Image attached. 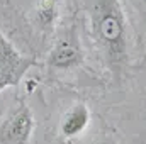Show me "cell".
<instances>
[{
  "label": "cell",
  "instance_id": "1",
  "mask_svg": "<svg viewBox=\"0 0 146 144\" xmlns=\"http://www.w3.org/2000/svg\"><path fill=\"white\" fill-rule=\"evenodd\" d=\"M90 24L95 46L107 70L121 75L129 63V37L121 0H90Z\"/></svg>",
  "mask_w": 146,
  "mask_h": 144
},
{
  "label": "cell",
  "instance_id": "2",
  "mask_svg": "<svg viewBox=\"0 0 146 144\" xmlns=\"http://www.w3.org/2000/svg\"><path fill=\"white\" fill-rule=\"evenodd\" d=\"M83 58L85 56L80 36L75 26H72L66 31H63L54 41L48 54V66L54 71H70L83 63Z\"/></svg>",
  "mask_w": 146,
  "mask_h": 144
},
{
  "label": "cell",
  "instance_id": "3",
  "mask_svg": "<svg viewBox=\"0 0 146 144\" xmlns=\"http://www.w3.org/2000/svg\"><path fill=\"white\" fill-rule=\"evenodd\" d=\"M34 65L33 58L24 56L0 31V92L15 87Z\"/></svg>",
  "mask_w": 146,
  "mask_h": 144
},
{
  "label": "cell",
  "instance_id": "4",
  "mask_svg": "<svg viewBox=\"0 0 146 144\" xmlns=\"http://www.w3.org/2000/svg\"><path fill=\"white\" fill-rule=\"evenodd\" d=\"M34 132V115L24 98L17 102L15 108L0 124V143L2 144H29Z\"/></svg>",
  "mask_w": 146,
  "mask_h": 144
},
{
  "label": "cell",
  "instance_id": "5",
  "mask_svg": "<svg viewBox=\"0 0 146 144\" xmlns=\"http://www.w3.org/2000/svg\"><path fill=\"white\" fill-rule=\"evenodd\" d=\"M92 122V112L85 104H75L66 110L60 122V134L65 139H78L88 129Z\"/></svg>",
  "mask_w": 146,
  "mask_h": 144
},
{
  "label": "cell",
  "instance_id": "6",
  "mask_svg": "<svg viewBox=\"0 0 146 144\" xmlns=\"http://www.w3.org/2000/svg\"><path fill=\"white\" fill-rule=\"evenodd\" d=\"M58 10H60V0H37L36 22L39 29H42L44 32L53 31L58 20Z\"/></svg>",
  "mask_w": 146,
  "mask_h": 144
},
{
  "label": "cell",
  "instance_id": "7",
  "mask_svg": "<svg viewBox=\"0 0 146 144\" xmlns=\"http://www.w3.org/2000/svg\"><path fill=\"white\" fill-rule=\"evenodd\" d=\"M95 144H114L112 141H107V139H104V141H99V143H95Z\"/></svg>",
  "mask_w": 146,
  "mask_h": 144
}]
</instances>
